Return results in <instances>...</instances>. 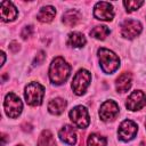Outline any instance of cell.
<instances>
[{
  "mask_svg": "<svg viewBox=\"0 0 146 146\" xmlns=\"http://www.w3.org/2000/svg\"><path fill=\"white\" fill-rule=\"evenodd\" d=\"M70 71H71L70 65L62 57H56L51 62L50 67H49L50 81L55 84L64 83L70 75Z\"/></svg>",
  "mask_w": 146,
  "mask_h": 146,
  "instance_id": "obj_1",
  "label": "cell"
},
{
  "mask_svg": "<svg viewBox=\"0 0 146 146\" xmlns=\"http://www.w3.org/2000/svg\"><path fill=\"white\" fill-rule=\"evenodd\" d=\"M98 57H99V63H100L102 70L107 74H112L120 66L119 57L110 49L100 48L98 50Z\"/></svg>",
  "mask_w": 146,
  "mask_h": 146,
  "instance_id": "obj_2",
  "label": "cell"
},
{
  "mask_svg": "<svg viewBox=\"0 0 146 146\" xmlns=\"http://www.w3.org/2000/svg\"><path fill=\"white\" fill-rule=\"evenodd\" d=\"M44 89L39 82H31L25 88V99L31 106H38L42 103Z\"/></svg>",
  "mask_w": 146,
  "mask_h": 146,
  "instance_id": "obj_3",
  "label": "cell"
},
{
  "mask_svg": "<svg viewBox=\"0 0 146 146\" xmlns=\"http://www.w3.org/2000/svg\"><path fill=\"white\" fill-rule=\"evenodd\" d=\"M91 80V74L87 70H80L78 73H75L73 81H72V89L74 94L76 95H82L84 94L86 89L88 88L89 83Z\"/></svg>",
  "mask_w": 146,
  "mask_h": 146,
  "instance_id": "obj_4",
  "label": "cell"
},
{
  "mask_svg": "<svg viewBox=\"0 0 146 146\" xmlns=\"http://www.w3.org/2000/svg\"><path fill=\"white\" fill-rule=\"evenodd\" d=\"M3 106H5V112L6 114L9 116V117H17L22 110H23V104L21 102V99L13 92H9L6 98H5V103H3Z\"/></svg>",
  "mask_w": 146,
  "mask_h": 146,
  "instance_id": "obj_5",
  "label": "cell"
},
{
  "mask_svg": "<svg viewBox=\"0 0 146 146\" xmlns=\"http://www.w3.org/2000/svg\"><path fill=\"white\" fill-rule=\"evenodd\" d=\"M70 117L73 124L81 129L87 128L90 122L89 113L84 106H75L74 108H72L70 112Z\"/></svg>",
  "mask_w": 146,
  "mask_h": 146,
  "instance_id": "obj_6",
  "label": "cell"
},
{
  "mask_svg": "<svg viewBox=\"0 0 146 146\" xmlns=\"http://www.w3.org/2000/svg\"><path fill=\"white\" fill-rule=\"evenodd\" d=\"M137 131H138V127H137V124L133 121L124 120L120 124V127H119L117 135H119V138L121 140L129 141V140H131L137 135Z\"/></svg>",
  "mask_w": 146,
  "mask_h": 146,
  "instance_id": "obj_7",
  "label": "cell"
},
{
  "mask_svg": "<svg viewBox=\"0 0 146 146\" xmlns=\"http://www.w3.org/2000/svg\"><path fill=\"white\" fill-rule=\"evenodd\" d=\"M94 16L100 21H112L114 17L113 6L110 2H97L94 8Z\"/></svg>",
  "mask_w": 146,
  "mask_h": 146,
  "instance_id": "obj_8",
  "label": "cell"
},
{
  "mask_svg": "<svg viewBox=\"0 0 146 146\" xmlns=\"http://www.w3.org/2000/svg\"><path fill=\"white\" fill-rule=\"evenodd\" d=\"M141 32V24L136 19H125L121 25V34L127 39H133Z\"/></svg>",
  "mask_w": 146,
  "mask_h": 146,
  "instance_id": "obj_9",
  "label": "cell"
},
{
  "mask_svg": "<svg viewBox=\"0 0 146 146\" xmlns=\"http://www.w3.org/2000/svg\"><path fill=\"white\" fill-rule=\"evenodd\" d=\"M145 105H146V95L140 90H136L131 92L125 104L127 108L130 111H138L143 108Z\"/></svg>",
  "mask_w": 146,
  "mask_h": 146,
  "instance_id": "obj_10",
  "label": "cell"
},
{
  "mask_svg": "<svg viewBox=\"0 0 146 146\" xmlns=\"http://www.w3.org/2000/svg\"><path fill=\"white\" fill-rule=\"evenodd\" d=\"M119 113V106L114 100H106L102 104L99 110V116L103 121L113 120Z\"/></svg>",
  "mask_w": 146,
  "mask_h": 146,
  "instance_id": "obj_11",
  "label": "cell"
},
{
  "mask_svg": "<svg viewBox=\"0 0 146 146\" xmlns=\"http://www.w3.org/2000/svg\"><path fill=\"white\" fill-rule=\"evenodd\" d=\"M0 15L3 22H11L17 17V9L11 2L2 1L0 8Z\"/></svg>",
  "mask_w": 146,
  "mask_h": 146,
  "instance_id": "obj_12",
  "label": "cell"
},
{
  "mask_svg": "<svg viewBox=\"0 0 146 146\" xmlns=\"http://www.w3.org/2000/svg\"><path fill=\"white\" fill-rule=\"evenodd\" d=\"M59 139L68 145H74L76 143V132L71 125H64L59 130Z\"/></svg>",
  "mask_w": 146,
  "mask_h": 146,
  "instance_id": "obj_13",
  "label": "cell"
},
{
  "mask_svg": "<svg viewBox=\"0 0 146 146\" xmlns=\"http://www.w3.org/2000/svg\"><path fill=\"white\" fill-rule=\"evenodd\" d=\"M131 87V74L129 72H123L116 79V90L119 92H125Z\"/></svg>",
  "mask_w": 146,
  "mask_h": 146,
  "instance_id": "obj_14",
  "label": "cell"
},
{
  "mask_svg": "<svg viewBox=\"0 0 146 146\" xmlns=\"http://www.w3.org/2000/svg\"><path fill=\"white\" fill-rule=\"evenodd\" d=\"M66 107V100L63 99V98H55V99H51L48 104V110L51 114H55V115H59L64 112Z\"/></svg>",
  "mask_w": 146,
  "mask_h": 146,
  "instance_id": "obj_15",
  "label": "cell"
},
{
  "mask_svg": "<svg viewBox=\"0 0 146 146\" xmlns=\"http://www.w3.org/2000/svg\"><path fill=\"white\" fill-rule=\"evenodd\" d=\"M55 15H56L55 8L51 7V6H46V7H43V8L40 9L36 18L41 23H49V22L52 21V18L55 17Z\"/></svg>",
  "mask_w": 146,
  "mask_h": 146,
  "instance_id": "obj_16",
  "label": "cell"
},
{
  "mask_svg": "<svg viewBox=\"0 0 146 146\" xmlns=\"http://www.w3.org/2000/svg\"><path fill=\"white\" fill-rule=\"evenodd\" d=\"M80 18H81V16H80L79 11H76L74 9H70L63 15V23L66 26L72 27V26H75L80 22Z\"/></svg>",
  "mask_w": 146,
  "mask_h": 146,
  "instance_id": "obj_17",
  "label": "cell"
},
{
  "mask_svg": "<svg viewBox=\"0 0 146 146\" xmlns=\"http://www.w3.org/2000/svg\"><path fill=\"white\" fill-rule=\"evenodd\" d=\"M68 44L72 46V47H75V48H80V47H83L86 44V38L82 33H79V32H73V33H70L68 34Z\"/></svg>",
  "mask_w": 146,
  "mask_h": 146,
  "instance_id": "obj_18",
  "label": "cell"
},
{
  "mask_svg": "<svg viewBox=\"0 0 146 146\" xmlns=\"http://www.w3.org/2000/svg\"><path fill=\"white\" fill-rule=\"evenodd\" d=\"M38 146H57L49 130H43L38 139Z\"/></svg>",
  "mask_w": 146,
  "mask_h": 146,
  "instance_id": "obj_19",
  "label": "cell"
},
{
  "mask_svg": "<svg viewBox=\"0 0 146 146\" xmlns=\"http://www.w3.org/2000/svg\"><path fill=\"white\" fill-rule=\"evenodd\" d=\"M90 34H91V36H94L96 39L104 40L110 34V29L107 26H105V25H98V26L94 27L90 31Z\"/></svg>",
  "mask_w": 146,
  "mask_h": 146,
  "instance_id": "obj_20",
  "label": "cell"
},
{
  "mask_svg": "<svg viewBox=\"0 0 146 146\" xmlns=\"http://www.w3.org/2000/svg\"><path fill=\"white\" fill-rule=\"evenodd\" d=\"M87 145L88 146H106V138L98 133H91L88 137Z\"/></svg>",
  "mask_w": 146,
  "mask_h": 146,
  "instance_id": "obj_21",
  "label": "cell"
},
{
  "mask_svg": "<svg viewBox=\"0 0 146 146\" xmlns=\"http://www.w3.org/2000/svg\"><path fill=\"white\" fill-rule=\"evenodd\" d=\"M143 1H132V0H129V1H124L123 5L125 6L127 10L128 11H133V10H137L140 6H143Z\"/></svg>",
  "mask_w": 146,
  "mask_h": 146,
  "instance_id": "obj_22",
  "label": "cell"
},
{
  "mask_svg": "<svg viewBox=\"0 0 146 146\" xmlns=\"http://www.w3.org/2000/svg\"><path fill=\"white\" fill-rule=\"evenodd\" d=\"M32 33H33V27L32 26H26V27L23 29L21 35H22L23 39H27V38H30L32 35Z\"/></svg>",
  "mask_w": 146,
  "mask_h": 146,
  "instance_id": "obj_23",
  "label": "cell"
},
{
  "mask_svg": "<svg viewBox=\"0 0 146 146\" xmlns=\"http://www.w3.org/2000/svg\"><path fill=\"white\" fill-rule=\"evenodd\" d=\"M44 58H46L44 52L43 51H39L38 55H36V57H35V59H34V62H33V65H39V64L43 63Z\"/></svg>",
  "mask_w": 146,
  "mask_h": 146,
  "instance_id": "obj_24",
  "label": "cell"
},
{
  "mask_svg": "<svg viewBox=\"0 0 146 146\" xmlns=\"http://www.w3.org/2000/svg\"><path fill=\"white\" fill-rule=\"evenodd\" d=\"M9 48H10V50H13L14 52H16V51H18V49H19V44H18L16 41H13V42L9 44Z\"/></svg>",
  "mask_w": 146,
  "mask_h": 146,
  "instance_id": "obj_25",
  "label": "cell"
},
{
  "mask_svg": "<svg viewBox=\"0 0 146 146\" xmlns=\"http://www.w3.org/2000/svg\"><path fill=\"white\" fill-rule=\"evenodd\" d=\"M1 57H2V62H1V65H3V63H5V52H3V51L1 52Z\"/></svg>",
  "mask_w": 146,
  "mask_h": 146,
  "instance_id": "obj_26",
  "label": "cell"
},
{
  "mask_svg": "<svg viewBox=\"0 0 146 146\" xmlns=\"http://www.w3.org/2000/svg\"><path fill=\"white\" fill-rule=\"evenodd\" d=\"M140 146H146V141H143V143L140 144Z\"/></svg>",
  "mask_w": 146,
  "mask_h": 146,
  "instance_id": "obj_27",
  "label": "cell"
},
{
  "mask_svg": "<svg viewBox=\"0 0 146 146\" xmlns=\"http://www.w3.org/2000/svg\"><path fill=\"white\" fill-rule=\"evenodd\" d=\"M145 127H146V121H145Z\"/></svg>",
  "mask_w": 146,
  "mask_h": 146,
  "instance_id": "obj_28",
  "label": "cell"
},
{
  "mask_svg": "<svg viewBox=\"0 0 146 146\" xmlns=\"http://www.w3.org/2000/svg\"><path fill=\"white\" fill-rule=\"evenodd\" d=\"M17 146H22V145H17Z\"/></svg>",
  "mask_w": 146,
  "mask_h": 146,
  "instance_id": "obj_29",
  "label": "cell"
}]
</instances>
